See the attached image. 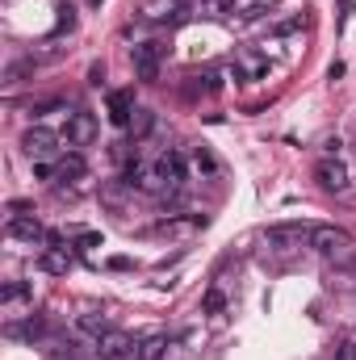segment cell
Wrapping results in <instances>:
<instances>
[{
    "mask_svg": "<svg viewBox=\"0 0 356 360\" xmlns=\"http://www.w3.org/2000/svg\"><path fill=\"white\" fill-rule=\"evenodd\" d=\"M84 176H89V164H84V155L68 151V155L59 160V180H84Z\"/></svg>",
    "mask_w": 356,
    "mask_h": 360,
    "instance_id": "obj_17",
    "label": "cell"
},
{
    "mask_svg": "<svg viewBox=\"0 0 356 360\" xmlns=\"http://www.w3.org/2000/svg\"><path fill=\"white\" fill-rule=\"evenodd\" d=\"M38 269L51 272V276H63V272L72 269V260H68V252H51V248H46V256L38 260Z\"/></svg>",
    "mask_w": 356,
    "mask_h": 360,
    "instance_id": "obj_19",
    "label": "cell"
},
{
    "mask_svg": "<svg viewBox=\"0 0 356 360\" xmlns=\"http://www.w3.org/2000/svg\"><path fill=\"white\" fill-rule=\"evenodd\" d=\"M177 8H180V0H151V4L143 8V13H147L151 21H164V17H172Z\"/></svg>",
    "mask_w": 356,
    "mask_h": 360,
    "instance_id": "obj_23",
    "label": "cell"
},
{
    "mask_svg": "<svg viewBox=\"0 0 356 360\" xmlns=\"http://www.w3.org/2000/svg\"><path fill=\"white\" fill-rule=\"evenodd\" d=\"M302 25H306V17L298 13V17H285V21H276V25H272V34H276V38H285V34H293V30H302Z\"/></svg>",
    "mask_w": 356,
    "mask_h": 360,
    "instance_id": "obj_25",
    "label": "cell"
},
{
    "mask_svg": "<svg viewBox=\"0 0 356 360\" xmlns=\"http://www.w3.org/2000/svg\"><path fill=\"white\" fill-rule=\"evenodd\" d=\"M8 335H13V340H30V344H34V340H42V335H46V319H42V314H30L25 323H13V327H8Z\"/></svg>",
    "mask_w": 356,
    "mask_h": 360,
    "instance_id": "obj_14",
    "label": "cell"
},
{
    "mask_svg": "<svg viewBox=\"0 0 356 360\" xmlns=\"http://www.w3.org/2000/svg\"><path fill=\"white\" fill-rule=\"evenodd\" d=\"M302 239H310V226H298V222H281V226L265 231V243L272 252H293V248H302Z\"/></svg>",
    "mask_w": 356,
    "mask_h": 360,
    "instance_id": "obj_3",
    "label": "cell"
},
{
    "mask_svg": "<svg viewBox=\"0 0 356 360\" xmlns=\"http://www.w3.org/2000/svg\"><path fill=\"white\" fill-rule=\"evenodd\" d=\"M231 13H239L243 21H260L268 13V4L265 0H231Z\"/></svg>",
    "mask_w": 356,
    "mask_h": 360,
    "instance_id": "obj_20",
    "label": "cell"
},
{
    "mask_svg": "<svg viewBox=\"0 0 356 360\" xmlns=\"http://www.w3.org/2000/svg\"><path fill=\"white\" fill-rule=\"evenodd\" d=\"M231 76H235V84H252V80H265L268 76V55L260 51H248L235 68H231Z\"/></svg>",
    "mask_w": 356,
    "mask_h": 360,
    "instance_id": "obj_9",
    "label": "cell"
},
{
    "mask_svg": "<svg viewBox=\"0 0 356 360\" xmlns=\"http://www.w3.org/2000/svg\"><path fill=\"white\" fill-rule=\"evenodd\" d=\"M96 139V117L92 113H68V130H63V143L68 147H84V143H92Z\"/></svg>",
    "mask_w": 356,
    "mask_h": 360,
    "instance_id": "obj_7",
    "label": "cell"
},
{
    "mask_svg": "<svg viewBox=\"0 0 356 360\" xmlns=\"http://www.w3.org/2000/svg\"><path fill=\"white\" fill-rule=\"evenodd\" d=\"M92 4H101V0H92Z\"/></svg>",
    "mask_w": 356,
    "mask_h": 360,
    "instance_id": "obj_30",
    "label": "cell"
},
{
    "mask_svg": "<svg viewBox=\"0 0 356 360\" xmlns=\"http://www.w3.org/2000/svg\"><path fill=\"white\" fill-rule=\"evenodd\" d=\"M55 109H63V105H59V101H38V105H30L34 117H46V113H55Z\"/></svg>",
    "mask_w": 356,
    "mask_h": 360,
    "instance_id": "obj_26",
    "label": "cell"
},
{
    "mask_svg": "<svg viewBox=\"0 0 356 360\" xmlns=\"http://www.w3.org/2000/svg\"><path fill=\"white\" fill-rule=\"evenodd\" d=\"M201 314L222 319V314H227V293H222V289H205V293H201Z\"/></svg>",
    "mask_w": 356,
    "mask_h": 360,
    "instance_id": "obj_18",
    "label": "cell"
},
{
    "mask_svg": "<svg viewBox=\"0 0 356 360\" xmlns=\"http://www.w3.org/2000/svg\"><path fill=\"white\" fill-rule=\"evenodd\" d=\"M310 248L319 256H344L348 252V235L340 226H310Z\"/></svg>",
    "mask_w": 356,
    "mask_h": 360,
    "instance_id": "obj_5",
    "label": "cell"
},
{
    "mask_svg": "<svg viewBox=\"0 0 356 360\" xmlns=\"http://www.w3.org/2000/svg\"><path fill=\"white\" fill-rule=\"evenodd\" d=\"M21 151H25L30 160H51V155L59 151V134L46 130V126H30V130L21 134Z\"/></svg>",
    "mask_w": 356,
    "mask_h": 360,
    "instance_id": "obj_2",
    "label": "cell"
},
{
    "mask_svg": "<svg viewBox=\"0 0 356 360\" xmlns=\"http://www.w3.org/2000/svg\"><path fill=\"white\" fill-rule=\"evenodd\" d=\"M76 331H80V335H92V340H101V335L109 331V323H105L101 314H80V319H76Z\"/></svg>",
    "mask_w": 356,
    "mask_h": 360,
    "instance_id": "obj_21",
    "label": "cell"
},
{
    "mask_svg": "<svg viewBox=\"0 0 356 360\" xmlns=\"http://www.w3.org/2000/svg\"><path fill=\"white\" fill-rule=\"evenodd\" d=\"M130 348H134V344H130V335H122V331H105V335L96 340V352L105 360H126Z\"/></svg>",
    "mask_w": 356,
    "mask_h": 360,
    "instance_id": "obj_12",
    "label": "cell"
},
{
    "mask_svg": "<svg viewBox=\"0 0 356 360\" xmlns=\"http://www.w3.org/2000/svg\"><path fill=\"white\" fill-rule=\"evenodd\" d=\"M189 164H193V168H197V172H201V176H218V172H222V164H218V155H214V151H210V147H193V155H189Z\"/></svg>",
    "mask_w": 356,
    "mask_h": 360,
    "instance_id": "obj_15",
    "label": "cell"
},
{
    "mask_svg": "<svg viewBox=\"0 0 356 360\" xmlns=\"http://www.w3.org/2000/svg\"><path fill=\"white\" fill-rule=\"evenodd\" d=\"M8 239H17V243H38V239H46V231H42L38 218L17 214V218H8Z\"/></svg>",
    "mask_w": 356,
    "mask_h": 360,
    "instance_id": "obj_11",
    "label": "cell"
},
{
    "mask_svg": "<svg viewBox=\"0 0 356 360\" xmlns=\"http://www.w3.org/2000/svg\"><path fill=\"white\" fill-rule=\"evenodd\" d=\"M122 184L126 188H155L160 184V176H155V164H143V160H130L126 168H122Z\"/></svg>",
    "mask_w": 356,
    "mask_h": 360,
    "instance_id": "obj_10",
    "label": "cell"
},
{
    "mask_svg": "<svg viewBox=\"0 0 356 360\" xmlns=\"http://www.w3.org/2000/svg\"><path fill=\"white\" fill-rule=\"evenodd\" d=\"M160 59H164V46L160 42H139L134 51H130V63H134V76L139 80H160Z\"/></svg>",
    "mask_w": 356,
    "mask_h": 360,
    "instance_id": "obj_1",
    "label": "cell"
},
{
    "mask_svg": "<svg viewBox=\"0 0 356 360\" xmlns=\"http://www.w3.org/2000/svg\"><path fill=\"white\" fill-rule=\"evenodd\" d=\"M105 109H109V122L117 126V130H130V122H134V92L130 89H117L109 92V101H105Z\"/></svg>",
    "mask_w": 356,
    "mask_h": 360,
    "instance_id": "obj_6",
    "label": "cell"
},
{
    "mask_svg": "<svg viewBox=\"0 0 356 360\" xmlns=\"http://www.w3.org/2000/svg\"><path fill=\"white\" fill-rule=\"evenodd\" d=\"M80 248H101V235H80Z\"/></svg>",
    "mask_w": 356,
    "mask_h": 360,
    "instance_id": "obj_29",
    "label": "cell"
},
{
    "mask_svg": "<svg viewBox=\"0 0 356 360\" xmlns=\"http://www.w3.org/2000/svg\"><path fill=\"white\" fill-rule=\"evenodd\" d=\"M336 360H356V340H344V344L336 348Z\"/></svg>",
    "mask_w": 356,
    "mask_h": 360,
    "instance_id": "obj_28",
    "label": "cell"
},
{
    "mask_svg": "<svg viewBox=\"0 0 356 360\" xmlns=\"http://www.w3.org/2000/svg\"><path fill=\"white\" fill-rule=\"evenodd\" d=\"M0 302H4V310H17V306L34 302V289H30L25 281H8V285L0 289Z\"/></svg>",
    "mask_w": 356,
    "mask_h": 360,
    "instance_id": "obj_13",
    "label": "cell"
},
{
    "mask_svg": "<svg viewBox=\"0 0 356 360\" xmlns=\"http://www.w3.org/2000/svg\"><path fill=\"white\" fill-rule=\"evenodd\" d=\"M155 130V113L151 109H134V122H130V139H147Z\"/></svg>",
    "mask_w": 356,
    "mask_h": 360,
    "instance_id": "obj_22",
    "label": "cell"
},
{
    "mask_svg": "<svg viewBox=\"0 0 356 360\" xmlns=\"http://www.w3.org/2000/svg\"><path fill=\"white\" fill-rule=\"evenodd\" d=\"M168 352V335H147L143 344H134V360H164Z\"/></svg>",
    "mask_w": 356,
    "mask_h": 360,
    "instance_id": "obj_16",
    "label": "cell"
},
{
    "mask_svg": "<svg viewBox=\"0 0 356 360\" xmlns=\"http://www.w3.org/2000/svg\"><path fill=\"white\" fill-rule=\"evenodd\" d=\"M155 176H160V184H168V188H180V184L189 180V160H184L180 151H160Z\"/></svg>",
    "mask_w": 356,
    "mask_h": 360,
    "instance_id": "obj_4",
    "label": "cell"
},
{
    "mask_svg": "<svg viewBox=\"0 0 356 360\" xmlns=\"http://www.w3.org/2000/svg\"><path fill=\"white\" fill-rule=\"evenodd\" d=\"M55 172H59V168H51L46 160H34V180H51Z\"/></svg>",
    "mask_w": 356,
    "mask_h": 360,
    "instance_id": "obj_27",
    "label": "cell"
},
{
    "mask_svg": "<svg viewBox=\"0 0 356 360\" xmlns=\"http://www.w3.org/2000/svg\"><path fill=\"white\" fill-rule=\"evenodd\" d=\"M197 13L201 17H227L231 13V0H197Z\"/></svg>",
    "mask_w": 356,
    "mask_h": 360,
    "instance_id": "obj_24",
    "label": "cell"
},
{
    "mask_svg": "<svg viewBox=\"0 0 356 360\" xmlns=\"http://www.w3.org/2000/svg\"><path fill=\"white\" fill-rule=\"evenodd\" d=\"M314 180H319L327 193H344V188H348V168H344L336 155H327V160L314 164Z\"/></svg>",
    "mask_w": 356,
    "mask_h": 360,
    "instance_id": "obj_8",
    "label": "cell"
}]
</instances>
